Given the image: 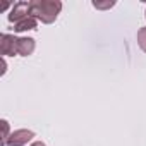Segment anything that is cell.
Listing matches in <instances>:
<instances>
[{
  "label": "cell",
  "mask_w": 146,
  "mask_h": 146,
  "mask_svg": "<svg viewBox=\"0 0 146 146\" xmlns=\"http://www.w3.org/2000/svg\"><path fill=\"white\" fill-rule=\"evenodd\" d=\"M62 11V2L58 0H33L29 5V14L41 21L43 24H52Z\"/></svg>",
  "instance_id": "6da1fadb"
},
{
  "label": "cell",
  "mask_w": 146,
  "mask_h": 146,
  "mask_svg": "<svg viewBox=\"0 0 146 146\" xmlns=\"http://www.w3.org/2000/svg\"><path fill=\"white\" fill-rule=\"evenodd\" d=\"M0 52L5 57H12V55L19 53V38H16L14 35L4 33L0 36Z\"/></svg>",
  "instance_id": "7a4b0ae2"
},
{
  "label": "cell",
  "mask_w": 146,
  "mask_h": 146,
  "mask_svg": "<svg viewBox=\"0 0 146 146\" xmlns=\"http://www.w3.org/2000/svg\"><path fill=\"white\" fill-rule=\"evenodd\" d=\"M35 137V132L33 131H28V129H17V131H14L11 136H9V139H7V146H24V144H28V141H31Z\"/></svg>",
  "instance_id": "3957f363"
},
{
  "label": "cell",
  "mask_w": 146,
  "mask_h": 146,
  "mask_svg": "<svg viewBox=\"0 0 146 146\" xmlns=\"http://www.w3.org/2000/svg\"><path fill=\"white\" fill-rule=\"evenodd\" d=\"M29 5H31V2H17V4H14V7L11 9V14H9V21L16 24L21 19L31 16L29 14Z\"/></svg>",
  "instance_id": "277c9868"
},
{
  "label": "cell",
  "mask_w": 146,
  "mask_h": 146,
  "mask_svg": "<svg viewBox=\"0 0 146 146\" xmlns=\"http://www.w3.org/2000/svg\"><path fill=\"white\" fill-rule=\"evenodd\" d=\"M36 24H38V21H36L33 16H28V17H24V19H21L19 23L14 24V31H16V33H21V31L36 29Z\"/></svg>",
  "instance_id": "5b68a950"
},
{
  "label": "cell",
  "mask_w": 146,
  "mask_h": 146,
  "mask_svg": "<svg viewBox=\"0 0 146 146\" xmlns=\"http://www.w3.org/2000/svg\"><path fill=\"white\" fill-rule=\"evenodd\" d=\"M35 40L33 38H19V55L28 57L35 52Z\"/></svg>",
  "instance_id": "8992f818"
},
{
  "label": "cell",
  "mask_w": 146,
  "mask_h": 146,
  "mask_svg": "<svg viewBox=\"0 0 146 146\" xmlns=\"http://www.w3.org/2000/svg\"><path fill=\"white\" fill-rule=\"evenodd\" d=\"M137 45L143 52H146V28H141L137 31Z\"/></svg>",
  "instance_id": "52a82bcc"
},
{
  "label": "cell",
  "mask_w": 146,
  "mask_h": 146,
  "mask_svg": "<svg viewBox=\"0 0 146 146\" xmlns=\"http://www.w3.org/2000/svg\"><path fill=\"white\" fill-rule=\"evenodd\" d=\"M0 124H2V129H4V136H2V144H5L7 143V139H9V122L7 120H2V122H0Z\"/></svg>",
  "instance_id": "ba28073f"
},
{
  "label": "cell",
  "mask_w": 146,
  "mask_h": 146,
  "mask_svg": "<svg viewBox=\"0 0 146 146\" xmlns=\"http://www.w3.org/2000/svg\"><path fill=\"white\" fill-rule=\"evenodd\" d=\"M115 4L113 2H107V4H100V2H93V7H96V9H110V7H113Z\"/></svg>",
  "instance_id": "9c48e42d"
},
{
  "label": "cell",
  "mask_w": 146,
  "mask_h": 146,
  "mask_svg": "<svg viewBox=\"0 0 146 146\" xmlns=\"http://www.w3.org/2000/svg\"><path fill=\"white\" fill-rule=\"evenodd\" d=\"M31 146H46V144H45V143H41V141H36V143H33Z\"/></svg>",
  "instance_id": "30bf717a"
}]
</instances>
